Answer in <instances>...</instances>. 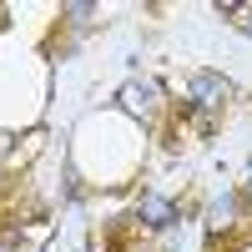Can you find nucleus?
Returning a JSON list of instances; mask_svg holds the SVG:
<instances>
[{
	"mask_svg": "<svg viewBox=\"0 0 252 252\" xmlns=\"http://www.w3.org/2000/svg\"><path fill=\"white\" fill-rule=\"evenodd\" d=\"M227 91H232V86H227L222 76H197L192 81V101H197V106H222Z\"/></svg>",
	"mask_w": 252,
	"mask_h": 252,
	"instance_id": "nucleus-1",
	"label": "nucleus"
},
{
	"mask_svg": "<svg viewBox=\"0 0 252 252\" xmlns=\"http://www.w3.org/2000/svg\"><path fill=\"white\" fill-rule=\"evenodd\" d=\"M141 217L152 222V227H166V222H177V207L161 202V197H146V202H141Z\"/></svg>",
	"mask_w": 252,
	"mask_h": 252,
	"instance_id": "nucleus-2",
	"label": "nucleus"
},
{
	"mask_svg": "<svg viewBox=\"0 0 252 252\" xmlns=\"http://www.w3.org/2000/svg\"><path fill=\"white\" fill-rule=\"evenodd\" d=\"M242 31H247V35H252V15H247V20H242Z\"/></svg>",
	"mask_w": 252,
	"mask_h": 252,
	"instance_id": "nucleus-3",
	"label": "nucleus"
},
{
	"mask_svg": "<svg viewBox=\"0 0 252 252\" xmlns=\"http://www.w3.org/2000/svg\"><path fill=\"white\" fill-rule=\"evenodd\" d=\"M247 182H252V166H247Z\"/></svg>",
	"mask_w": 252,
	"mask_h": 252,
	"instance_id": "nucleus-4",
	"label": "nucleus"
}]
</instances>
